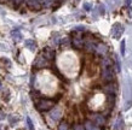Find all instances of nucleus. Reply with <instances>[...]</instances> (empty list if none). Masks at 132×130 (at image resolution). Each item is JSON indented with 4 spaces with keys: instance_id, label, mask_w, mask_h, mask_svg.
Masks as SVG:
<instances>
[{
    "instance_id": "393cba45",
    "label": "nucleus",
    "mask_w": 132,
    "mask_h": 130,
    "mask_svg": "<svg viewBox=\"0 0 132 130\" xmlns=\"http://www.w3.org/2000/svg\"><path fill=\"white\" fill-rule=\"evenodd\" d=\"M17 121H18V118H17V117H10V123H11V125L16 124Z\"/></svg>"
},
{
    "instance_id": "f03ea898",
    "label": "nucleus",
    "mask_w": 132,
    "mask_h": 130,
    "mask_svg": "<svg viewBox=\"0 0 132 130\" xmlns=\"http://www.w3.org/2000/svg\"><path fill=\"white\" fill-rule=\"evenodd\" d=\"M53 105H55V103L52 100H39L36 103V108L39 111H41V112H44V111L51 110L53 107Z\"/></svg>"
},
{
    "instance_id": "20e7f679",
    "label": "nucleus",
    "mask_w": 132,
    "mask_h": 130,
    "mask_svg": "<svg viewBox=\"0 0 132 130\" xmlns=\"http://www.w3.org/2000/svg\"><path fill=\"white\" fill-rule=\"evenodd\" d=\"M102 78L107 82H110L113 79V69L110 67H103V71H102Z\"/></svg>"
},
{
    "instance_id": "6e6552de",
    "label": "nucleus",
    "mask_w": 132,
    "mask_h": 130,
    "mask_svg": "<svg viewBox=\"0 0 132 130\" xmlns=\"http://www.w3.org/2000/svg\"><path fill=\"white\" fill-rule=\"evenodd\" d=\"M95 51H96L100 55H104L107 52H108V47H107L104 43H100V45H97V47Z\"/></svg>"
},
{
    "instance_id": "dca6fc26",
    "label": "nucleus",
    "mask_w": 132,
    "mask_h": 130,
    "mask_svg": "<svg viewBox=\"0 0 132 130\" xmlns=\"http://www.w3.org/2000/svg\"><path fill=\"white\" fill-rule=\"evenodd\" d=\"M85 130H98V129H97V126L95 125L92 122L87 121V122H86V124H85Z\"/></svg>"
},
{
    "instance_id": "ddd939ff",
    "label": "nucleus",
    "mask_w": 132,
    "mask_h": 130,
    "mask_svg": "<svg viewBox=\"0 0 132 130\" xmlns=\"http://www.w3.org/2000/svg\"><path fill=\"white\" fill-rule=\"evenodd\" d=\"M11 36H12V39L15 40L16 42H18V41L22 40V34H21L20 30H13V32L11 33Z\"/></svg>"
},
{
    "instance_id": "b1692460",
    "label": "nucleus",
    "mask_w": 132,
    "mask_h": 130,
    "mask_svg": "<svg viewBox=\"0 0 132 130\" xmlns=\"http://www.w3.org/2000/svg\"><path fill=\"white\" fill-rule=\"evenodd\" d=\"M84 8L86 10V11H91V10H92V4H91V3H85V4H84Z\"/></svg>"
},
{
    "instance_id": "aec40b11",
    "label": "nucleus",
    "mask_w": 132,
    "mask_h": 130,
    "mask_svg": "<svg viewBox=\"0 0 132 130\" xmlns=\"http://www.w3.org/2000/svg\"><path fill=\"white\" fill-rule=\"evenodd\" d=\"M58 130H68V124L65 122H62L58 126Z\"/></svg>"
},
{
    "instance_id": "2eb2a0df",
    "label": "nucleus",
    "mask_w": 132,
    "mask_h": 130,
    "mask_svg": "<svg viewBox=\"0 0 132 130\" xmlns=\"http://www.w3.org/2000/svg\"><path fill=\"white\" fill-rule=\"evenodd\" d=\"M122 125H124V121H122V117H119L118 121H116V124L114 126V129L115 130H121L122 129Z\"/></svg>"
},
{
    "instance_id": "1a4fd4ad",
    "label": "nucleus",
    "mask_w": 132,
    "mask_h": 130,
    "mask_svg": "<svg viewBox=\"0 0 132 130\" xmlns=\"http://www.w3.org/2000/svg\"><path fill=\"white\" fill-rule=\"evenodd\" d=\"M91 118L93 119L98 125H103L104 122H105V119H104V117L102 114H91Z\"/></svg>"
},
{
    "instance_id": "423d86ee",
    "label": "nucleus",
    "mask_w": 132,
    "mask_h": 130,
    "mask_svg": "<svg viewBox=\"0 0 132 130\" xmlns=\"http://www.w3.org/2000/svg\"><path fill=\"white\" fill-rule=\"evenodd\" d=\"M34 64H35L36 67H44V66H46V65L48 64V60L45 58L44 55L41 54L40 57H38V58H36V60H35V63Z\"/></svg>"
},
{
    "instance_id": "7c9ffc66",
    "label": "nucleus",
    "mask_w": 132,
    "mask_h": 130,
    "mask_svg": "<svg viewBox=\"0 0 132 130\" xmlns=\"http://www.w3.org/2000/svg\"><path fill=\"white\" fill-rule=\"evenodd\" d=\"M1 87H3V86H1V82H0V91H1Z\"/></svg>"
},
{
    "instance_id": "4be33fe9",
    "label": "nucleus",
    "mask_w": 132,
    "mask_h": 130,
    "mask_svg": "<svg viewBox=\"0 0 132 130\" xmlns=\"http://www.w3.org/2000/svg\"><path fill=\"white\" fill-rule=\"evenodd\" d=\"M27 124H28L29 130H34V125H33V122H32V119L29 118V117H27Z\"/></svg>"
},
{
    "instance_id": "7ed1b4c3",
    "label": "nucleus",
    "mask_w": 132,
    "mask_h": 130,
    "mask_svg": "<svg viewBox=\"0 0 132 130\" xmlns=\"http://www.w3.org/2000/svg\"><path fill=\"white\" fill-rule=\"evenodd\" d=\"M125 28L122 24L120 23H115L114 25H113L112 28V35L114 39H120V36L122 35V33H124Z\"/></svg>"
},
{
    "instance_id": "cd10ccee",
    "label": "nucleus",
    "mask_w": 132,
    "mask_h": 130,
    "mask_svg": "<svg viewBox=\"0 0 132 130\" xmlns=\"http://www.w3.org/2000/svg\"><path fill=\"white\" fill-rule=\"evenodd\" d=\"M74 130H85V128L82 125H79V124H78V125H75Z\"/></svg>"
},
{
    "instance_id": "9b49d317",
    "label": "nucleus",
    "mask_w": 132,
    "mask_h": 130,
    "mask_svg": "<svg viewBox=\"0 0 132 130\" xmlns=\"http://www.w3.org/2000/svg\"><path fill=\"white\" fill-rule=\"evenodd\" d=\"M50 116H51V118L53 119V121H58V119L61 118V116H62V111H61L60 108H55V110L51 111Z\"/></svg>"
},
{
    "instance_id": "f8f14e48",
    "label": "nucleus",
    "mask_w": 132,
    "mask_h": 130,
    "mask_svg": "<svg viewBox=\"0 0 132 130\" xmlns=\"http://www.w3.org/2000/svg\"><path fill=\"white\" fill-rule=\"evenodd\" d=\"M84 45V41L80 39V37H74L73 39V46L75 48H81Z\"/></svg>"
},
{
    "instance_id": "bb28decb",
    "label": "nucleus",
    "mask_w": 132,
    "mask_h": 130,
    "mask_svg": "<svg viewBox=\"0 0 132 130\" xmlns=\"http://www.w3.org/2000/svg\"><path fill=\"white\" fill-rule=\"evenodd\" d=\"M100 13H101V15H104V13H105V10H104V5H100Z\"/></svg>"
},
{
    "instance_id": "f257e3e1",
    "label": "nucleus",
    "mask_w": 132,
    "mask_h": 130,
    "mask_svg": "<svg viewBox=\"0 0 132 130\" xmlns=\"http://www.w3.org/2000/svg\"><path fill=\"white\" fill-rule=\"evenodd\" d=\"M125 101H126V105H125V108L127 110L128 107L132 105V79L127 78L126 82H125Z\"/></svg>"
},
{
    "instance_id": "5701e85b",
    "label": "nucleus",
    "mask_w": 132,
    "mask_h": 130,
    "mask_svg": "<svg viewBox=\"0 0 132 130\" xmlns=\"http://www.w3.org/2000/svg\"><path fill=\"white\" fill-rule=\"evenodd\" d=\"M115 59H116V69H118V72H120L121 71V65H120V60H119V57H118V55L115 57Z\"/></svg>"
},
{
    "instance_id": "c85d7f7f",
    "label": "nucleus",
    "mask_w": 132,
    "mask_h": 130,
    "mask_svg": "<svg viewBox=\"0 0 132 130\" xmlns=\"http://www.w3.org/2000/svg\"><path fill=\"white\" fill-rule=\"evenodd\" d=\"M131 4H132V0H126V6H127V7H130Z\"/></svg>"
},
{
    "instance_id": "a211bd4d",
    "label": "nucleus",
    "mask_w": 132,
    "mask_h": 130,
    "mask_svg": "<svg viewBox=\"0 0 132 130\" xmlns=\"http://www.w3.org/2000/svg\"><path fill=\"white\" fill-rule=\"evenodd\" d=\"M119 1H120V0H108V4L110 5V8H114L115 6H118V5H119Z\"/></svg>"
},
{
    "instance_id": "2f4dec72",
    "label": "nucleus",
    "mask_w": 132,
    "mask_h": 130,
    "mask_svg": "<svg viewBox=\"0 0 132 130\" xmlns=\"http://www.w3.org/2000/svg\"><path fill=\"white\" fill-rule=\"evenodd\" d=\"M0 1H4V0H0Z\"/></svg>"
},
{
    "instance_id": "412c9836",
    "label": "nucleus",
    "mask_w": 132,
    "mask_h": 130,
    "mask_svg": "<svg viewBox=\"0 0 132 130\" xmlns=\"http://www.w3.org/2000/svg\"><path fill=\"white\" fill-rule=\"evenodd\" d=\"M125 45H126V42H125V40H122L120 43V52H121V55L125 54Z\"/></svg>"
},
{
    "instance_id": "c756f323",
    "label": "nucleus",
    "mask_w": 132,
    "mask_h": 130,
    "mask_svg": "<svg viewBox=\"0 0 132 130\" xmlns=\"http://www.w3.org/2000/svg\"><path fill=\"white\" fill-rule=\"evenodd\" d=\"M5 118V114L4 113H0V119H4Z\"/></svg>"
},
{
    "instance_id": "4468645a",
    "label": "nucleus",
    "mask_w": 132,
    "mask_h": 130,
    "mask_svg": "<svg viewBox=\"0 0 132 130\" xmlns=\"http://www.w3.org/2000/svg\"><path fill=\"white\" fill-rule=\"evenodd\" d=\"M104 91L107 92V93H108V94H113V95H115V87H114V84H113V83H109L108 86L105 87V88H104Z\"/></svg>"
},
{
    "instance_id": "a878e982",
    "label": "nucleus",
    "mask_w": 132,
    "mask_h": 130,
    "mask_svg": "<svg viewBox=\"0 0 132 130\" xmlns=\"http://www.w3.org/2000/svg\"><path fill=\"white\" fill-rule=\"evenodd\" d=\"M22 1H23V0H12V3H13V5H15V6L21 5V4H22Z\"/></svg>"
},
{
    "instance_id": "f3484780",
    "label": "nucleus",
    "mask_w": 132,
    "mask_h": 130,
    "mask_svg": "<svg viewBox=\"0 0 132 130\" xmlns=\"http://www.w3.org/2000/svg\"><path fill=\"white\" fill-rule=\"evenodd\" d=\"M102 66H103V67H110V66H113L112 59H110V58H105V59L102 62Z\"/></svg>"
},
{
    "instance_id": "39448f33",
    "label": "nucleus",
    "mask_w": 132,
    "mask_h": 130,
    "mask_svg": "<svg viewBox=\"0 0 132 130\" xmlns=\"http://www.w3.org/2000/svg\"><path fill=\"white\" fill-rule=\"evenodd\" d=\"M43 3H45V0H28V6L32 10H40Z\"/></svg>"
},
{
    "instance_id": "9d476101",
    "label": "nucleus",
    "mask_w": 132,
    "mask_h": 130,
    "mask_svg": "<svg viewBox=\"0 0 132 130\" xmlns=\"http://www.w3.org/2000/svg\"><path fill=\"white\" fill-rule=\"evenodd\" d=\"M24 46L28 48V49H30L32 52H34L36 49V43H35V41L34 40H26L24 41Z\"/></svg>"
},
{
    "instance_id": "6ab92c4d",
    "label": "nucleus",
    "mask_w": 132,
    "mask_h": 130,
    "mask_svg": "<svg viewBox=\"0 0 132 130\" xmlns=\"http://www.w3.org/2000/svg\"><path fill=\"white\" fill-rule=\"evenodd\" d=\"M86 48H87L90 52H92V51H95V49H96V46H95V43L87 42V43H86Z\"/></svg>"
},
{
    "instance_id": "0eeeda50",
    "label": "nucleus",
    "mask_w": 132,
    "mask_h": 130,
    "mask_svg": "<svg viewBox=\"0 0 132 130\" xmlns=\"http://www.w3.org/2000/svg\"><path fill=\"white\" fill-rule=\"evenodd\" d=\"M43 55H44L47 60H52L53 58H55V51H53V49H51V48L46 47L44 49V52H43Z\"/></svg>"
}]
</instances>
